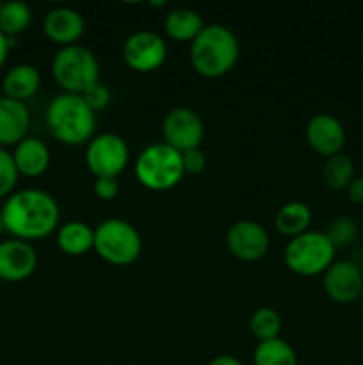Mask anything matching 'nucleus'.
I'll return each instance as SVG.
<instances>
[{"mask_svg":"<svg viewBox=\"0 0 363 365\" xmlns=\"http://www.w3.org/2000/svg\"><path fill=\"white\" fill-rule=\"evenodd\" d=\"M4 230L14 239L36 241L45 239L59 225L60 210L57 200L39 189H21L6 198L2 205Z\"/></svg>","mask_w":363,"mask_h":365,"instance_id":"nucleus-1","label":"nucleus"},{"mask_svg":"<svg viewBox=\"0 0 363 365\" xmlns=\"http://www.w3.org/2000/svg\"><path fill=\"white\" fill-rule=\"evenodd\" d=\"M241 43L235 32L223 24H209L191 43L189 59L196 73L219 78L237 64Z\"/></svg>","mask_w":363,"mask_h":365,"instance_id":"nucleus-2","label":"nucleus"},{"mask_svg":"<svg viewBox=\"0 0 363 365\" xmlns=\"http://www.w3.org/2000/svg\"><path fill=\"white\" fill-rule=\"evenodd\" d=\"M46 125L59 143L80 146L93 139L96 113L85 103L82 95L60 93L46 107Z\"/></svg>","mask_w":363,"mask_h":365,"instance_id":"nucleus-3","label":"nucleus"},{"mask_svg":"<svg viewBox=\"0 0 363 365\" xmlns=\"http://www.w3.org/2000/svg\"><path fill=\"white\" fill-rule=\"evenodd\" d=\"M182 153L166 143H153L139 153L135 177L149 191H169L184 178Z\"/></svg>","mask_w":363,"mask_h":365,"instance_id":"nucleus-4","label":"nucleus"},{"mask_svg":"<svg viewBox=\"0 0 363 365\" xmlns=\"http://www.w3.org/2000/svg\"><path fill=\"white\" fill-rule=\"evenodd\" d=\"M52 77L64 93L84 95L100 81V64L95 53L82 45L63 46L52 59Z\"/></svg>","mask_w":363,"mask_h":365,"instance_id":"nucleus-5","label":"nucleus"},{"mask_svg":"<svg viewBox=\"0 0 363 365\" xmlns=\"http://www.w3.org/2000/svg\"><path fill=\"white\" fill-rule=\"evenodd\" d=\"M335 255L337 248L326 232L308 230L287 242L283 260L285 266L299 277H317L326 273L327 267L335 262Z\"/></svg>","mask_w":363,"mask_h":365,"instance_id":"nucleus-6","label":"nucleus"},{"mask_svg":"<svg viewBox=\"0 0 363 365\" xmlns=\"http://www.w3.org/2000/svg\"><path fill=\"white\" fill-rule=\"evenodd\" d=\"M93 250L107 264L130 266L141 257L142 239L134 225L120 217H110L95 228Z\"/></svg>","mask_w":363,"mask_h":365,"instance_id":"nucleus-7","label":"nucleus"},{"mask_svg":"<svg viewBox=\"0 0 363 365\" xmlns=\"http://www.w3.org/2000/svg\"><path fill=\"white\" fill-rule=\"evenodd\" d=\"M128 157H130V152H128L127 141L112 132H103V134L93 135L91 141L88 143L85 166L95 175V178H116L127 168Z\"/></svg>","mask_w":363,"mask_h":365,"instance_id":"nucleus-8","label":"nucleus"},{"mask_svg":"<svg viewBox=\"0 0 363 365\" xmlns=\"http://www.w3.org/2000/svg\"><path fill=\"white\" fill-rule=\"evenodd\" d=\"M164 143L180 153L199 148L205 138L201 116L189 107H174L166 114L162 123Z\"/></svg>","mask_w":363,"mask_h":365,"instance_id":"nucleus-9","label":"nucleus"},{"mask_svg":"<svg viewBox=\"0 0 363 365\" xmlns=\"http://www.w3.org/2000/svg\"><path fill=\"white\" fill-rule=\"evenodd\" d=\"M167 57V45L162 36L153 31H137L123 43V59L128 68L141 73L159 70Z\"/></svg>","mask_w":363,"mask_h":365,"instance_id":"nucleus-10","label":"nucleus"},{"mask_svg":"<svg viewBox=\"0 0 363 365\" xmlns=\"http://www.w3.org/2000/svg\"><path fill=\"white\" fill-rule=\"evenodd\" d=\"M226 245L231 255L242 262H256L269 252V234L265 227L251 220H241L228 228Z\"/></svg>","mask_w":363,"mask_h":365,"instance_id":"nucleus-11","label":"nucleus"},{"mask_svg":"<svg viewBox=\"0 0 363 365\" xmlns=\"http://www.w3.org/2000/svg\"><path fill=\"white\" fill-rule=\"evenodd\" d=\"M324 292L335 303H352L363 292V273L349 260H335L322 278Z\"/></svg>","mask_w":363,"mask_h":365,"instance_id":"nucleus-12","label":"nucleus"},{"mask_svg":"<svg viewBox=\"0 0 363 365\" xmlns=\"http://www.w3.org/2000/svg\"><path fill=\"white\" fill-rule=\"evenodd\" d=\"M38 253L34 246L21 239L0 242V280L23 282L36 271Z\"/></svg>","mask_w":363,"mask_h":365,"instance_id":"nucleus-13","label":"nucleus"},{"mask_svg":"<svg viewBox=\"0 0 363 365\" xmlns=\"http://www.w3.org/2000/svg\"><path fill=\"white\" fill-rule=\"evenodd\" d=\"M306 141H308V146L313 152L330 159L337 153H342V148H344V125L333 114H315L306 125Z\"/></svg>","mask_w":363,"mask_h":365,"instance_id":"nucleus-14","label":"nucleus"},{"mask_svg":"<svg viewBox=\"0 0 363 365\" xmlns=\"http://www.w3.org/2000/svg\"><path fill=\"white\" fill-rule=\"evenodd\" d=\"M85 31L84 16L73 7L59 6L46 11L43 18V32L50 41L56 45L71 46L77 45L78 39L82 38Z\"/></svg>","mask_w":363,"mask_h":365,"instance_id":"nucleus-15","label":"nucleus"},{"mask_svg":"<svg viewBox=\"0 0 363 365\" xmlns=\"http://www.w3.org/2000/svg\"><path fill=\"white\" fill-rule=\"evenodd\" d=\"M31 127V113L25 102L7 98H0V146H16L18 143L27 138Z\"/></svg>","mask_w":363,"mask_h":365,"instance_id":"nucleus-16","label":"nucleus"},{"mask_svg":"<svg viewBox=\"0 0 363 365\" xmlns=\"http://www.w3.org/2000/svg\"><path fill=\"white\" fill-rule=\"evenodd\" d=\"M13 159L21 177L38 178L48 170L50 150L41 139L27 135L23 141L14 146Z\"/></svg>","mask_w":363,"mask_h":365,"instance_id":"nucleus-17","label":"nucleus"},{"mask_svg":"<svg viewBox=\"0 0 363 365\" xmlns=\"http://www.w3.org/2000/svg\"><path fill=\"white\" fill-rule=\"evenodd\" d=\"M39 86H41L39 70L27 63L16 64L11 70H7V73L2 78L4 96L18 100V102H25L31 96H34Z\"/></svg>","mask_w":363,"mask_h":365,"instance_id":"nucleus-18","label":"nucleus"},{"mask_svg":"<svg viewBox=\"0 0 363 365\" xmlns=\"http://www.w3.org/2000/svg\"><path fill=\"white\" fill-rule=\"evenodd\" d=\"M95 245V228L84 221H68L57 230V246L63 253L80 257Z\"/></svg>","mask_w":363,"mask_h":365,"instance_id":"nucleus-19","label":"nucleus"},{"mask_svg":"<svg viewBox=\"0 0 363 365\" xmlns=\"http://www.w3.org/2000/svg\"><path fill=\"white\" fill-rule=\"evenodd\" d=\"M205 27V21L196 11L187 7H177L169 11L164 20V31L174 41H189L192 43L198 38L199 32Z\"/></svg>","mask_w":363,"mask_h":365,"instance_id":"nucleus-20","label":"nucleus"},{"mask_svg":"<svg viewBox=\"0 0 363 365\" xmlns=\"http://www.w3.org/2000/svg\"><path fill=\"white\" fill-rule=\"evenodd\" d=\"M310 223H312V209L305 202H288L278 210L274 217V227L281 235L287 237H298V235L308 232Z\"/></svg>","mask_w":363,"mask_h":365,"instance_id":"nucleus-21","label":"nucleus"},{"mask_svg":"<svg viewBox=\"0 0 363 365\" xmlns=\"http://www.w3.org/2000/svg\"><path fill=\"white\" fill-rule=\"evenodd\" d=\"M255 365H298L295 349L283 339L258 342L253 351Z\"/></svg>","mask_w":363,"mask_h":365,"instance_id":"nucleus-22","label":"nucleus"},{"mask_svg":"<svg viewBox=\"0 0 363 365\" xmlns=\"http://www.w3.org/2000/svg\"><path fill=\"white\" fill-rule=\"evenodd\" d=\"M322 180L331 191H345L354 180V163L351 157L345 153H337L326 159L322 168Z\"/></svg>","mask_w":363,"mask_h":365,"instance_id":"nucleus-23","label":"nucleus"},{"mask_svg":"<svg viewBox=\"0 0 363 365\" xmlns=\"http://www.w3.org/2000/svg\"><path fill=\"white\" fill-rule=\"evenodd\" d=\"M32 21V11L25 2L11 0L2 4L0 9V32L7 38H16L18 34L25 32Z\"/></svg>","mask_w":363,"mask_h":365,"instance_id":"nucleus-24","label":"nucleus"},{"mask_svg":"<svg viewBox=\"0 0 363 365\" xmlns=\"http://www.w3.org/2000/svg\"><path fill=\"white\" fill-rule=\"evenodd\" d=\"M249 330L258 342L278 339L281 330V316L270 307H262L253 312L249 319Z\"/></svg>","mask_w":363,"mask_h":365,"instance_id":"nucleus-25","label":"nucleus"},{"mask_svg":"<svg viewBox=\"0 0 363 365\" xmlns=\"http://www.w3.org/2000/svg\"><path fill=\"white\" fill-rule=\"evenodd\" d=\"M326 235L337 250L347 248L358 237V225L349 217H338L330 225V230L326 232Z\"/></svg>","mask_w":363,"mask_h":365,"instance_id":"nucleus-26","label":"nucleus"},{"mask_svg":"<svg viewBox=\"0 0 363 365\" xmlns=\"http://www.w3.org/2000/svg\"><path fill=\"white\" fill-rule=\"evenodd\" d=\"M16 164H14L13 153L7 152L0 146V198H9L18 184Z\"/></svg>","mask_w":363,"mask_h":365,"instance_id":"nucleus-27","label":"nucleus"},{"mask_svg":"<svg viewBox=\"0 0 363 365\" xmlns=\"http://www.w3.org/2000/svg\"><path fill=\"white\" fill-rule=\"evenodd\" d=\"M82 98L85 100V103H88L95 113H98V110L105 109V107L110 103V91L103 82L98 81L96 84H93L84 95H82Z\"/></svg>","mask_w":363,"mask_h":365,"instance_id":"nucleus-28","label":"nucleus"},{"mask_svg":"<svg viewBox=\"0 0 363 365\" xmlns=\"http://www.w3.org/2000/svg\"><path fill=\"white\" fill-rule=\"evenodd\" d=\"M93 191H95L96 198H100L102 202H112V200H116L117 195H120V184H117V178H112V177L95 178Z\"/></svg>","mask_w":363,"mask_h":365,"instance_id":"nucleus-29","label":"nucleus"},{"mask_svg":"<svg viewBox=\"0 0 363 365\" xmlns=\"http://www.w3.org/2000/svg\"><path fill=\"white\" fill-rule=\"evenodd\" d=\"M182 163H184V171L189 175H199L206 168V155L201 148L189 150L182 153Z\"/></svg>","mask_w":363,"mask_h":365,"instance_id":"nucleus-30","label":"nucleus"},{"mask_svg":"<svg viewBox=\"0 0 363 365\" xmlns=\"http://www.w3.org/2000/svg\"><path fill=\"white\" fill-rule=\"evenodd\" d=\"M347 191L349 200L356 205H363V177H354V180L349 184V187L345 189Z\"/></svg>","mask_w":363,"mask_h":365,"instance_id":"nucleus-31","label":"nucleus"},{"mask_svg":"<svg viewBox=\"0 0 363 365\" xmlns=\"http://www.w3.org/2000/svg\"><path fill=\"white\" fill-rule=\"evenodd\" d=\"M13 45H14V39L7 38V36H4L2 32H0V68H2V64L6 63L7 53H9V48Z\"/></svg>","mask_w":363,"mask_h":365,"instance_id":"nucleus-32","label":"nucleus"},{"mask_svg":"<svg viewBox=\"0 0 363 365\" xmlns=\"http://www.w3.org/2000/svg\"><path fill=\"white\" fill-rule=\"evenodd\" d=\"M209 365H242V362L233 355H217L216 359L210 360Z\"/></svg>","mask_w":363,"mask_h":365,"instance_id":"nucleus-33","label":"nucleus"},{"mask_svg":"<svg viewBox=\"0 0 363 365\" xmlns=\"http://www.w3.org/2000/svg\"><path fill=\"white\" fill-rule=\"evenodd\" d=\"M4 232V220H2V210H0V234Z\"/></svg>","mask_w":363,"mask_h":365,"instance_id":"nucleus-34","label":"nucleus"},{"mask_svg":"<svg viewBox=\"0 0 363 365\" xmlns=\"http://www.w3.org/2000/svg\"><path fill=\"white\" fill-rule=\"evenodd\" d=\"M0 9H2V2H0Z\"/></svg>","mask_w":363,"mask_h":365,"instance_id":"nucleus-35","label":"nucleus"},{"mask_svg":"<svg viewBox=\"0 0 363 365\" xmlns=\"http://www.w3.org/2000/svg\"><path fill=\"white\" fill-rule=\"evenodd\" d=\"M362 337H363V328H362Z\"/></svg>","mask_w":363,"mask_h":365,"instance_id":"nucleus-36","label":"nucleus"}]
</instances>
